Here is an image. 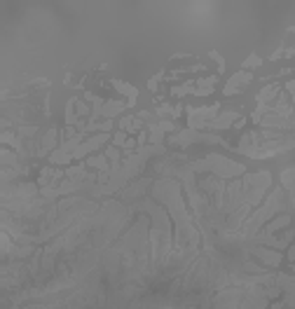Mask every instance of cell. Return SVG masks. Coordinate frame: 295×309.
<instances>
[{"label": "cell", "instance_id": "cell-1", "mask_svg": "<svg viewBox=\"0 0 295 309\" xmlns=\"http://www.w3.org/2000/svg\"><path fill=\"white\" fill-rule=\"evenodd\" d=\"M281 199H284V197H281V190H274L272 197H267L265 206H262V209H258L256 213H253L248 220H246V225H244V234H246V237H253V234L260 230L262 223H267L269 215L277 213V211L284 206V202H281Z\"/></svg>", "mask_w": 295, "mask_h": 309}, {"label": "cell", "instance_id": "cell-2", "mask_svg": "<svg viewBox=\"0 0 295 309\" xmlns=\"http://www.w3.org/2000/svg\"><path fill=\"white\" fill-rule=\"evenodd\" d=\"M190 171H213L218 178H230V176H234V173H244V166L234 164V162L225 160V157H216V154H211V157H206V160L192 164L190 166Z\"/></svg>", "mask_w": 295, "mask_h": 309}, {"label": "cell", "instance_id": "cell-3", "mask_svg": "<svg viewBox=\"0 0 295 309\" xmlns=\"http://www.w3.org/2000/svg\"><path fill=\"white\" fill-rule=\"evenodd\" d=\"M251 82V73H237L234 77H230V82L225 84V96H232V94H239V92H244V84Z\"/></svg>", "mask_w": 295, "mask_h": 309}, {"label": "cell", "instance_id": "cell-4", "mask_svg": "<svg viewBox=\"0 0 295 309\" xmlns=\"http://www.w3.org/2000/svg\"><path fill=\"white\" fill-rule=\"evenodd\" d=\"M124 108H127V103H124V101H108L106 105H96V111H94V117H99V115H106V117H115L117 113H122Z\"/></svg>", "mask_w": 295, "mask_h": 309}, {"label": "cell", "instance_id": "cell-5", "mask_svg": "<svg viewBox=\"0 0 295 309\" xmlns=\"http://www.w3.org/2000/svg\"><path fill=\"white\" fill-rule=\"evenodd\" d=\"M253 253H256L262 262H267V265H272V267H277L279 262H281V253H279V251H269V249L258 246V249H253Z\"/></svg>", "mask_w": 295, "mask_h": 309}, {"label": "cell", "instance_id": "cell-6", "mask_svg": "<svg viewBox=\"0 0 295 309\" xmlns=\"http://www.w3.org/2000/svg\"><path fill=\"white\" fill-rule=\"evenodd\" d=\"M234 120H237V113L228 111V113H223L220 117H216V120L209 122V124H206V129H228V127H232Z\"/></svg>", "mask_w": 295, "mask_h": 309}, {"label": "cell", "instance_id": "cell-7", "mask_svg": "<svg viewBox=\"0 0 295 309\" xmlns=\"http://www.w3.org/2000/svg\"><path fill=\"white\" fill-rule=\"evenodd\" d=\"M87 166L99 169V171H110V164H108L106 154H94V157H89V160H87Z\"/></svg>", "mask_w": 295, "mask_h": 309}, {"label": "cell", "instance_id": "cell-8", "mask_svg": "<svg viewBox=\"0 0 295 309\" xmlns=\"http://www.w3.org/2000/svg\"><path fill=\"white\" fill-rule=\"evenodd\" d=\"M213 84H216V77H206V80H201V82H197V89L192 92V94L197 96H206L213 92Z\"/></svg>", "mask_w": 295, "mask_h": 309}, {"label": "cell", "instance_id": "cell-9", "mask_svg": "<svg viewBox=\"0 0 295 309\" xmlns=\"http://www.w3.org/2000/svg\"><path fill=\"white\" fill-rule=\"evenodd\" d=\"M112 84H115L117 92H122V94H127V96H129V103L134 105V101H136V96H139V92H136V89L131 87V84H127V82H117V80H115Z\"/></svg>", "mask_w": 295, "mask_h": 309}, {"label": "cell", "instance_id": "cell-10", "mask_svg": "<svg viewBox=\"0 0 295 309\" xmlns=\"http://www.w3.org/2000/svg\"><path fill=\"white\" fill-rule=\"evenodd\" d=\"M54 138H56V129H50V131L45 134V138H42V148H40V154H45L47 150L54 148Z\"/></svg>", "mask_w": 295, "mask_h": 309}, {"label": "cell", "instance_id": "cell-11", "mask_svg": "<svg viewBox=\"0 0 295 309\" xmlns=\"http://www.w3.org/2000/svg\"><path fill=\"white\" fill-rule=\"evenodd\" d=\"M288 223H290V218H288V215H279L277 220H274V223H269V225L265 227V234H269V232H277V230H281V227H286V225H288Z\"/></svg>", "mask_w": 295, "mask_h": 309}, {"label": "cell", "instance_id": "cell-12", "mask_svg": "<svg viewBox=\"0 0 295 309\" xmlns=\"http://www.w3.org/2000/svg\"><path fill=\"white\" fill-rule=\"evenodd\" d=\"M251 66H260V59H258V56H248V61L244 63V68H251Z\"/></svg>", "mask_w": 295, "mask_h": 309}]
</instances>
